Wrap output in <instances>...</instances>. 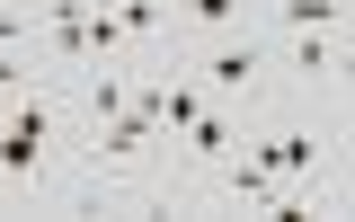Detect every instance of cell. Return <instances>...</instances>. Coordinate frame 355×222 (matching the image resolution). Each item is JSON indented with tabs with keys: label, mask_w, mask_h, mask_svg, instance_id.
I'll return each instance as SVG.
<instances>
[{
	"label": "cell",
	"mask_w": 355,
	"mask_h": 222,
	"mask_svg": "<svg viewBox=\"0 0 355 222\" xmlns=\"http://www.w3.org/2000/svg\"><path fill=\"white\" fill-rule=\"evenodd\" d=\"M178 71L222 107H266L275 98V44H266V27H222V36L178 44Z\"/></svg>",
	"instance_id": "obj_1"
}]
</instances>
